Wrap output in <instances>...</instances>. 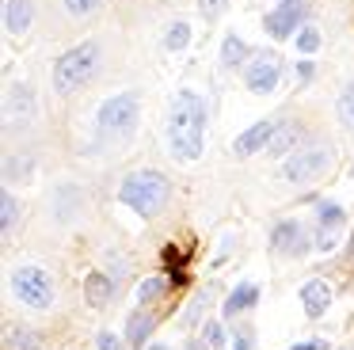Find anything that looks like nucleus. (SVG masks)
Listing matches in <instances>:
<instances>
[{
	"label": "nucleus",
	"mask_w": 354,
	"mask_h": 350,
	"mask_svg": "<svg viewBox=\"0 0 354 350\" xmlns=\"http://www.w3.org/2000/svg\"><path fill=\"white\" fill-rule=\"evenodd\" d=\"M62 4H65V12H69V15L84 19V15H92L95 8H103V0H62Z\"/></svg>",
	"instance_id": "27"
},
{
	"label": "nucleus",
	"mask_w": 354,
	"mask_h": 350,
	"mask_svg": "<svg viewBox=\"0 0 354 350\" xmlns=\"http://www.w3.org/2000/svg\"><path fill=\"white\" fill-rule=\"evenodd\" d=\"M12 293L19 297V304H27L35 312L50 308L57 301V286L50 278V270H42V266H19V270H12Z\"/></svg>",
	"instance_id": "6"
},
{
	"label": "nucleus",
	"mask_w": 354,
	"mask_h": 350,
	"mask_svg": "<svg viewBox=\"0 0 354 350\" xmlns=\"http://www.w3.org/2000/svg\"><path fill=\"white\" fill-rule=\"evenodd\" d=\"M8 350H39V335L35 331H27V327H12L8 331Z\"/></svg>",
	"instance_id": "25"
},
{
	"label": "nucleus",
	"mask_w": 354,
	"mask_h": 350,
	"mask_svg": "<svg viewBox=\"0 0 354 350\" xmlns=\"http://www.w3.org/2000/svg\"><path fill=\"white\" fill-rule=\"evenodd\" d=\"M278 126H282V118H263V122H252V126L244 129V133L232 141V152H236L240 160L255 156V152H267L270 141H274Z\"/></svg>",
	"instance_id": "10"
},
{
	"label": "nucleus",
	"mask_w": 354,
	"mask_h": 350,
	"mask_svg": "<svg viewBox=\"0 0 354 350\" xmlns=\"http://www.w3.org/2000/svg\"><path fill=\"white\" fill-rule=\"evenodd\" d=\"M232 350H252V342H248V335H236V342H232Z\"/></svg>",
	"instance_id": "33"
},
{
	"label": "nucleus",
	"mask_w": 354,
	"mask_h": 350,
	"mask_svg": "<svg viewBox=\"0 0 354 350\" xmlns=\"http://www.w3.org/2000/svg\"><path fill=\"white\" fill-rule=\"evenodd\" d=\"M118 202L130 213H138V217L153 221L171 202V179L164 172H156V167H138V172H130L118 183Z\"/></svg>",
	"instance_id": "2"
},
{
	"label": "nucleus",
	"mask_w": 354,
	"mask_h": 350,
	"mask_svg": "<svg viewBox=\"0 0 354 350\" xmlns=\"http://www.w3.org/2000/svg\"><path fill=\"white\" fill-rule=\"evenodd\" d=\"M229 8V0H198V12H202V19H217V15Z\"/></svg>",
	"instance_id": "28"
},
{
	"label": "nucleus",
	"mask_w": 354,
	"mask_h": 350,
	"mask_svg": "<svg viewBox=\"0 0 354 350\" xmlns=\"http://www.w3.org/2000/svg\"><path fill=\"white\" fill-rule=\"evenodd\" d=\"M95 342H100V350H122V339H118L115 331H100V339H95Z\"/></svg>",
	"instance_id": "31"
},
{
	"label": "nucleus",
	"mask_w": 354,
	"mask_h": 350,
	"mask_svg": "<svg viewBox=\"0 0 354 350\" xmlns=\"http://www.w3.org/2000/svg\"><path fill=\"white\" fill-rule=\"evenodd\" d=\"M339 350H351V347H339Z\"/></svg>",
	"instance_id": "37"
},
{
	"label": "nucleus",
	"mask_w": 354,
	"mask_h": 350,
	"mask_svg": "<svg viewBox=\"0 0 354 350\" xmlns=\"http://www.w3.org/2000/svg\"><path fill=\"white\" fill-rule=\"evenodd\" d=\"M301 145H305V126L293 122V118H282V126H278V133H274V141H270L267 152L274 160H286L290 152H297Z\"/></svg>",
	"instance_id": "12"
},
{
	"label": "nucleus",
	"mask_w": 354,
	"mask_h": 350,
	"mask_svg": "<svg viewBox=\"0 0 354 350\" xmlns=\"http://www.w3.org/2000/svg\"><path fill=\"white\" fill-rule=\"evenodd\" d=\"M240 76H244V88L252 91V95H270V91L278 88V80H282V57L270 53V50L255 53V57L240 68Z\"/></svg>",
	"instance_id": "9"
},
{
	"label": "nucleus",
	"mask_w": 354,
	"mask_h": 350,
	"mask_svg": "<svg viewBox=\"0 0 354 350\" xmlns=\"http://www.w3.org/2000/svg\"><path fill=\"white\" fill-rule=\"evenodd\" d=\"M103 65V46L100 42H80V46H69L62 57L54 61V73H50V84H54L57 95H73V91L88 88L95 80Z\"/></svg>",
	"instance_id": "3"
},
{
	"label": "nucleus",
	"mask_w": 354,
	"mask_h": 350,
	"mask_svg": "<svg viewBox=\"0 0 354 350\" xmlns=\"http://www.w3.org/2000/svg\"><path fill=\"white\" fill-rule=\"evenodd\" d=\"M320 42H324V35L313 27V23H305V27L297 30V38H293V46H297V53H305V57H313V53L320 50Z\"/></svg>",
	"instance_id": "23"
},
{
	"label": "nucleus",
	"mask_w": 354,
	"mask_h": 350,
	"mask_svg": "<svg viewBox=\"0 0 354 350\" xmlns=\"http://www.w3.org/2000/svg\"><path fill=\"white\" fill-rule=\"evenodd\" d=\"M308 23V0H278L267 15H263V30H267L274 42L286 38H297V30Z\"/></svg>",
	"instance_id": "7"
},
{
	"label": "nucleus",
	"mask_w": 354,
	"mask_h": 350,
	"mask_svg": "<svg viewBox=\"0 0 354 350\" xmlns=\"http://www.w3.org/2000/svg\"><path fill=\"white\" fill-rule=\"evenodd\" d=\"M252 57H255V50L240 35H232V30H229V35L221 38V65L225 68H244Z\"/></svg>",
	"instance_id": "15"
},
{
	"label": "nucleus",
	"mask_w": 354,
	"mask_h": 350,
	"mask_svg": "<svg viewBox=\"0 0 354 350\" xmlns=\"http://www.w3.org/2000/svg\"><path fill=\"white\" fill-rule=\"evenodd\" d=\"M202 339H206L209 350H221V347H225V327H221V320H206V324H202Z\"/></svg>",
	"instance_id": "26"
},
{
	"label": "nucleus",
	"mask_w": 354,
	"mask_h": 350,
	"mask_svg": "<svg viewBox=\"0 0 354 350\" xmlns=\"http://www.w3.org/2000/svg\"><path fill=\"white\" fill-rule=\"evenodd\" d=\"M316 251H324V255H328V251H335L339 248V232H320V228H316Z\"/></svg>",
	"instance_id": "29"
},
{
	"label": "nucleus",
	"mask_w": 354,
	"mask_h": 350,
	"mask_svg": "<svg viewBox=\"0 0 354 350\" xmlns=\"http://www.w3.org/2000/svg\"><path fill=\"white\" fill-rule=\"evenodd\" d=\"M331 160H335V149H331L328 141H308L301 145L297 152H290V156L282 160V179L293 183V187H305V183H316L324 172L331 167Z\"/></svg>",
	"instance_id": "5"
},
{
	"label": "nucleus",
	"mask_w": 354,
	"mask_h": 350,
	"mask_svg": "<svg viewBox=\"0 0 354 350\" xmlns=\"http://www.w3.org/2000/svg\"><path fill=\"white\" fill-rule=\"evenodd\" d=\"M206 122H209V107L206 95L194 88H179L168 103V122H164V141L168 152L179 164H194L206 152Z\"/></svg>",
	"instance_id": "1"
},
{
	"label": "nucleus",
	"mask_w": 354,
	"mask_h": 350,
	"mask_svg": "<svg viewBox=\"0 0 354 350\" xmlns=\"http://www.w3.org/2000/svg\"><path fill=\"white\" fill-rule=\"evenodd\" d=\"M153 324H156V320L149 316L145 308H138V312H133V316H130V342H133V347H141V339H149Z\"/></svg>",
	"instance_id": "24"
},
{
	"label": "nucleus",
	"mask_w": 354,
	"mask_h": 350,
	"mask_svg": "<svg viewBox=\"0 0 354 350\" xmlns=\"http://www.w3.org/2000/svg\"><path fill=\"white\" fill-rule=\"evenodd\" d=\"M35 19V0H4V30L12 38L27 35Z\"/></svg>",
	"instance_id": "13"
},
{
	"label": "nucleus",
	"mask_w": 354,
	"mask_h": 350,
	"mask_svg": "<svg viewBox=\"0 0 354 350\" xmlns=\"http://www.w3.org/2000/svg\"><path fill=\"white\" fill-rule=\"evenodd\" d=\"M290 350H331V347L324 339H305V342H293Z\"/></svg>",
	"instance_id": "32"
},
{
	"label": "nucleus",
	"mask_w": 354,
	"mask_h": 350,
	"mask_svg": "<svg viewBox=\"0 0 354 350\" xmlns=\"http://www.w3.org/2000/svg\"><path fill=\"white\" fill-rule=\"evenodd\" d=\"M84 297H88V304L103 308V304L115 297V278H111L107 270H92V274L84 278Z\"/></svg>",
	"instance_id": "16"
},
{
	"label": "nucleus",
	"mask_w": 354,
	"mask_h": 350,
	"mask_svg": "<svg viewBox=\"0 0 354 350\" xmlns=\"http://www.w3.org/2000/svg\"><path fill=\"white\" fill-rule=\"evenodd\" d=\"M351 179H354V167H351Z\"/></svg>",
	"instance_id": "36"
},
{
	"label": "nucleus",
	"mask_w": 354,
	"mask_h": 350,
	"mask_svg": "<svg viewBox=\"0 0 354 350\" xmlns=\"http://www.w3.org/2000/svg\"><path fill=\"white\" fill-rule=\"evenodd\" d=\"M16 221H19L16 194H12V190H4V194H0V228H4V236L16 232Z\"/></svg>",
	"instance_id": "22"
},
{
	"label": "nucleus",
	"mask_w": 354,
	"mask_h": 350,
	"mask_svg": "<svg viewBox=\"0 0 354 350\" xmlns=\"http://www.w3.org/2000/svg\"><path fill=\"white\" fill-rule=\"evenodd\" d=\"M301 304H305V316L308 320H320L324 312L331 308V286L324 278H308L305 286H301Z\"/></svg>",
	"instance_id": "11"
},
{
	"label": "nucleus",
	"mask_w": 354,
	"mask_h": 350,
	"mask_svg": "<svg viewBox=\"0 0 354 350\" xmlns=\"http://www.w3.org/2000/svg\"><path fill=\"white\" fill-rule=\"evenodd\" d=\"M141 118V95L138 91H118V95L103 99L100 111H95V133L107 141V137H130L138 129Z\"/></svg>",
	"instance_id": "4"
},
{
	"label": "nucleus",
	"mask_w": 354,
	"mask_h": 350,
	"mask_svg": "<svg viewBox=\"0 0 354 350\" xmlns=\"http://www.w3.org/2000/svg\"><path fill=\"white\" fill-rule=\"evenodd\" d=\"M274 4H278V0H274Z\"/></svg>",
	"instance_id": "38"
},
{
	"label": "nucleus",
	"mask_w": 354,
	"mask_h": 350,
	"mask_svg": "<svg viewBox=\"0 0 354 350\" xmlns=\"http://www.w3.org/2000/svg\"><path fill=\"white\" fill-rule=\"evenodd\" d=\"M164 289H168V278L164 274H153V278H145L138 286V293H133V301H138V308H149L153 301H160Z\"/></svg>",
	"instance_id": "19"
},
{
	"label": "nucleus",
	"mask_w": 354,
	"mask_h": 350,
	"mask_svg": "<svg viewBox=\"0 0 354 350\" xmlns=\"http://www.w3.org/2000/svg\"><path fill=\"white\" fill-rule=\"evenodd\" d=\"M149 350H168V347H164V342H149Z\"/></svg>",
	"instance_id": "34"
},
{
	"label": "nucleus",
	"mask_w": 354,
	"mask_h": 350,
	"mask_svg": "<svg viewBox=\"0 0 354 350\" xmlns=\"http://www.w3.org/2000/svg\"><path fill=\"white\" fill-rule=\"evenodd\" d=\"M255 301H259V286H255V282H240V286H232V293L225 297L221 316H225V320L244 316V312H252V308H255Z\"/></svg>",
	"instance_id": "14"
},
{
	"label": "nucleus",
	"mask_w": 354,
	"mask_h": 350,
	"mask_svg": "<svg viewBox=\"0 0 354 350\" xmlns=\"http://www.w3.org/2000/svg\"><path fill=\"white\" fill-rule=\"evenodd\" d=\"M313 248H316V240L308 236V228L301 225L297 217H286V221H278V225L270 228V251H274V255L301 259V255H308Z\"/></svg>",
	"instance_id": "8"
},
{
	"label": "nucleus",
	"mask_w": 354,
	"mask_h": 350,
	"mask_svg": "<svg viewBox=\"0 0 354 350\" xmlns=\"http://www.w3.org/2000/svg\"><path fill=\"white\" fill-rule=\"evenodd\" d=\"M351 255H354V240H351Z\"/></svg>",
	"instance_id": "35"
},
{
	"label": "nucleus",
	"mask_w": 354,
	"mask_h": 350,
	"mask_svg": "<svg viewBox=\"0 0 354 350\" xmlns=\"http://www.w3.org/2000/svg\"><path fill=\"white\" fill-rule=\"evenodd\" d=\"M31 111H35L31 88H27V84L12 88V91H8V118H16V114H19V122H27V118H31Z\"/></svg>",
	"instance_id": "18"
},
{
	"label": "nucleus",
	"mask_w": 354,
	"mask_h": 350,
	"mask_svg": "<svg viewBox=\"0 0 354 350\" xmlns=\"http://www.w3.org/2000/svg\"><path fill=\"white\" fill-rule=\"evenodd\" d=\"M346 225V210L339 202H316V228L320 232H339V228Z\"/></svg>",
	"instance_id": "17"
},
{
	"label": "nucleus",
	"mask_w": 354,
	"mask_h": 350,
	"mask_svg": "<svg viewBox=\"0 0 354 350\" xmlns=\"http://www.w3.org/2000/svg\"><path fill=\"white\" fill-rule=\"evenodd\" d=\"M293 73H297V80H301V84H308V80L316 76V65H313L308 57H301L297 65H293Z\"/></svg>",
	"instance_id": "30"
},
{
	"label": "nucleus",
	"mask_w": 354,
	"mask_h": 350,
	"mask_svg": "<svg viewBox=\"0 0 354 350\" xmlns=\"http://www.w3.org/2000/svg\"><path fill=\"white\" fill-rule=\"evenodd\" d=\"M335 114H339V122H343L346 129H354V76L343 84V91H339V99H335Z\"/></svg>",
	"instance_id": "20"
},
{
	"label": "nucleus",
	"mask_w": 354,
	"mask_h": 350,
	"mask_svg": "<svg viewBox=\"0 0 354 350\" xmlns=\"http://www.w3.org/2000/svg\"><path fill=\"white\" fill-rule=\"evenodd\" d=\"M187 42H191V23L176 19L168 30H164V50L179 53V50H187Z\"/></svg>",
	"instance_id": "21"
}]
</instances>
